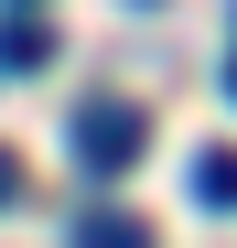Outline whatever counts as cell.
I'll return each instance as SVG.
<instances>
[{
    "mask_svg": "<svg viewBox=\"0 0 237 248\" xmlns=\"http://www.w3.org/2000/svg\"><path fill=\"white\" fill-rule=\"evenodd\" d=\"M140 151H151V119L140 108H118V97L75 108V162H87V173H130Z\"/></svg>",
    "mask_w": 237,
    "mask_h": 248,
    "instance_id": "6da1fadb",
    "label": "cell"
},
{
    "mask_svg": "<svg viewBox=\"0 0 237 248\" xmlns=\"http://www.w3.org/2000/svg\"><path fill=\"white\" fill-rule=\"evenodd\" d=\"M75 248H151V227L130 205H87V216H75Z\"/></svg>",
    "mask_w": 237,
    "mask_h": 248,
    "instance_id": "7a4b0ae2",
    "label": "cell"
},
{
    "mask_svg": "<svg viewBox=\"0 0 237 248\" xmlns=\"http://www.w3.org/2000/svg\"><path fill=\"white\" fill-rule=\"evenodd\" d=\"M194 205L205 216H237V151H194Z\"/></svg>",
    "mask_w": 237,
    "mask_h": 248,
    "instance_id": "3957f363",
    "label": "cell"
},
{
    "mask_svg": "<svg viewBox=\"0 0 237 248\" xmlns=\"http://www.w3.org/2000/svg\"><path fill=\"white\" fill-rule=\"evenodd\" d=\"M0 65H11V76H44L54 65V32L44 22H0Z\"/></svg>",
    "mask_w": 237,
    "mask_h": 248,
    "instance_id": "277c9868",
    "label": "cell"
},
{
    "mask_svg": "<svg viewBox=\"0 0 237 248\" xmlns=\"http://www.w3.org/2000/svg\"><path fill=\"white\" fill-rule=\"evenodd\" d=\"M0 205H22V151L0 140Z\"/></svg>",
    "mask_w": 237,
    "mask_h": 248,
    "instance_id": "5b68a950",
    "label": "cell"
},
{
    "mask_svg": "<svg viewBox=\"0 0 237 248\" xmlns=\"http://www.w3.org/2000/svg\"><path fill=\"white\" fill-rule=\"evenodd\" d=\"M226 87H237V65H226Z\"/></svg>",
    "mask_w": 237,
    "mask_h": 248,
    "instance_id": "8992f818",
    "label": "cell"
}]
</instances>
